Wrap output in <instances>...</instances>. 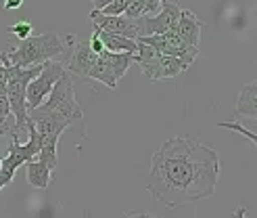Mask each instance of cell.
<instances>
[{"label":"cell","mask_w":257,"mask_h":218,"mask_svg":"<svg viewBox=\"0 0 257 218\" xmlns=\"http://www.w3.org/2000/svg\"><path fill=\"white\" fill-rule=\"evenodd\" d=\"M220 158L211 145L192 136H174L153 153L145 187L165 208H180L215 193Z\"/></svg>","instance_id":"cell-1"},{"label":"cell","mask_w":257,"mask_h":218,"mask_svg":"<svg viewBox=\"0 0 257 218\" xmlns=\"http://www.w3.org/2000/svg\"><path fill=\"white\" fill-rule=\"evenodd\" d=\"M71 42H73V36H69L65 42L57 34L30 36L21 40L19 46H11L9 50H5L3 57L9 65H15V67L42 65L46 61H59L65 65L71 55V46H69Z\"/></svg>","instance_id":"cell-2"},{"label":"cell","mask_w":257,"mask_h":218,"mask_svg":"<svg viewBox=\"0 0 257 218\" xmlns=\"http://www.w3.org/2000/svg\"><path fill=\"white\" fill-rule=\"evenodd\" d=\"M0 61L5 63L7 67V101L11 113L15 118V134L19 136L23 130H28V109H25V91H28V84L40 74L42 65H32V67H15L9 65L5 61L3 53H0Z\"/></svg>","instance_id":"cell-3"},{"label":"cell","mask_w":257,"mask_h":218,"mask_svg":"<svg viewBox=\"0 0 257 218\" xmlns=\"http://www.w3.org/2000/svg\"><path fill=\"white\" fill-rule=\"evenodd\" d=\"M36 109L50 111V113L59 115V118L67 120L69 124H71L75 118L84 120V113H82V109H80V105H78V99H75L73 82H71V78H69L67 71L55 82L53 91H50V95L46 97V101H44L40 107H36Z\"/></svg>","instance_id":"cell-4"},{"label":"cell","mask_w":257,"mask_h":218,"mask_svg":"<svg viewBox=\"0 0 257 218\" xmlns=\"http://www.w3.org/2000/svg\"><path fill=\"white\" fill-rule=\"evenodd\" d=\"M65 65L59 61H46L40 74L36 76V78L28 84V91H25V109L32 111L36 107H40L46 97L50 95V91H53L55 82L61 78L63 74H65Z\"/></svg>","instance_id":"cell-5"},{"label":"cell","mask_w":257,"mask_h":218,"mask_svg":"<svg viewBox=\"0 0 257 218\" xmlns=\"http://www.w3.org/2000/svg\"><path fill=\"white\" fill-rule=\"evenodd\" d=\"M94 25L98 30L107 32V34H115V36H123V38H130V40H138L143 36V17L140 19H130L125 15H100L98 11H92L90 13Z\"/></svg>","instance_id":"cell-6"},{"label":"cell","mask_w":257,"mask_h":218,"mask_svg":"<svg viewBox=\"0 0 257 218\" xmlns=\"http://www.w3.org/2000/svg\"><path fill=\"white\" fill-rule=\"evenodd\" d=\"M180 13H182V9H180L176 3H168V0H163L161 11H157L155 15L143 17V32H145L143 36H161L165 32H172L176 28L178 19H180Z\"/></svg>","instance_id":"cell-7"},{"label":"cell","mask_w":257,"mask_h":218,"mask_svg":"<svg viewBox=\"0 0 257 218\" xmlns=\"http://www.w3.org/2000/svg\"><path fill=\"white\" fill-rule=\"evenodd\" d=\"M203 28H205V23L195 15V13H192V11H182V13H180V19H178V23H176L174 32H176V36H178L186 46L199 48Z\"/></svg>","instance_id":"cell-8"},{"label":"cell","mask_w":257,"mask_h":218,"mask_svg":"<svg viewBox=\"0 0 257 218\" xmlns=\"http://www.w3.org/2000/svg\"><path fill=\"white\" fill-rule=\"evenodd\" d=\"M96 59H98V55L90 50L88 42H78L71 48V55L65 63V69H69L71 74L82 76V78H88V74L94 67Z\"/></svg>","instance_id":"cell-9"},{"label":"cell","mask_w":257,"mask_h":218,"mask_svg":"<svg viewBox=\"0 0 257 218\" xmlns=\"http://www.w3.org/2000/svg\"><path fill=\"white\" fill-rule=\"evenodd\" d=\"M134 63L140 67L149 80H159V63H161V55L157 53L153 46L138 42L136 40V50H134Z\"/></svg>","instance_id":"cell-10"},{"label":"cell","mask_w":257,"mask_h":218,"mask_svg":"<svg viewBox=\"0 0 257 218\" xmlns=\"http://www.w3.org/2000/svg\"><path fill=\"white\" fill-rule=\"evenodd\" d=\"M25 174H28V183L34 187V189H48L50 181L55 178V172L48 168L46 164H42L40 160H32V162H25Z\"/></svg>","instance_id":"cell-11"},{"label":"cell","mask_w":257,"mask_h":218,"mask_svg":"<svg viewBox=\"0 0 257 218\" xmlns=\"http://www.w3.org/2000/svg\"><path fill=\"white\" fill-rule=\"evenodd\" d=\"M238 115H247V118H251L255 122V118H257V84L255 82H249L240 88L234 118H238Z\"/></svg>","instance_id":"cell-12"},{"label":"cell","mask_w":257,"mask_h":218,"mask_svg":"<svg viewBox=\"0 0 257 218\" xmlns=\"http://www.w3.org/2000/svg\"><path fill=\"white\" fill-rule=\"evenodd\" d=\"M88 78L107 84L109 88H117V80H115V76H113V67H111V61H109V53H107V50L98 55L94 67L90 69V74H88Z\"/></svg>","instance_id":"cell-13"},{"label":"cell","mask_w":257,"mask_h":218,"mask_svg":"<svg viewBox=\"0 0 257 218\" xmlns=\"http://www.w3.org/2000/svg\"><path fill=\"white\" fill-rule=\"evenodd\" d=\"M40 136H42V134H40ZM59 138H61V136H57V134H46V136H42L40 153H38V158H36V160H40L42 164H46L53 172H55V168L59 166V153H57Z\"/></svg>","instance_id":"cell-14"},{"label":"cell","mask_w":257,"mask_h":218,"mask_svg":"<svg viewBox=\"0 0 257 218\" xmlns=\"http://www.w3.org/2000/svg\"><path fill=\"white\" fill-rule=\"evenodd\" d=\"M98 36H100L102 44H105L107 53H134V50H136V40H130V38L107 34L102 30H98Z\"/></svg>","instance_id":"cell-15"},{"label":"cell","mask_w":257,"mask_h":218,"mask_svg":"<svg viewBox=\"0 0 257 218\" xmlns=\"http://www.w3.org/2000/svg\"><path fill=\"white\" fill-rule=\"evenodd\" d=\"M19 166H23V162L15 156L13 149H7V156H3V162H0V191H3L7 185H11Z\"/></svg>","instance_id":"cell-16"},{"label":"cell","mask_w":257,"mask_h":218,"mask_svg":"<svg viewBox=\"0 0 257 218\" xmlns=\"http://www.w3.org/2000/svg\"><path fill=\"white\" fill-rule=\"evenodd\" d=\"M190 65L186 61L178 59V57H163L161 55V63H159V80L161 78H176L182 71H186Z\"/></svg>","instance_id":"cell-17"},{"label":"cell","mask_w":257,"mask_h":218,"mask_svg":"<svg viewBox=\"0 0 257 218\" xmlns=\"http://www.w3.org/2000/svg\"><path fill=\"white\" fill-rule=\"evenodd\" d=\"M109 61H111L115 80H121L127 74V69L134 65V53H109Z\"/></svg>","instance_id":"cell-18"},{"label":"cell","mask_w":257,"mask_h":218,"mask_svg":"<svg viewBox=\"0 0 257 218\" xmlns=\"http://www.w3.org/2000/svg\"><path fill=\"white\" fill-rule=\"evenodd\" d=\"M7 32L13 34L15 38H19V40H25V38L32 36L34 25H32V21H19V23H15V25H9Z\"/></svg>","instance_id":"cell-19"},{"label":"cell","mask_w":257,"mask_h":218,"mask_svg":"<svg viewBox=\"0 0 257 218\" xmlns=\"http://www.w3.org/2000/svg\"><path fill=\"white\" fill-rule=\"evenodd\" d=\"M123 15L125 17H130V19H140V17H145L147 15V5H145V0H130L123 11Z\"/></svg>","instance_id":"cell-20"},{"label":"cell","mask_w":257,"mask_h":218,"mask_svg":"<svg viewBox=\"0 0 257 218\" xmlns=\"http://www.w3.org/2000/svg\"><path fill=\"white\" fill-rule=\"evenodd\" d=\"M217 128H226V130H234V132L242 134L245 138H249L253 145L257 143V134H255V132H251V130H247V128L242 126L240 122H220V124H217Z\"/></svg>","instance_id":"cell-21"},{"label":"cell","mask_w":257,"mask_h":218,"mask_svg":"<svg viewBox=\"0 0 257 218\" xmlns=\"http://www.w3.org/2000/svg\"><path fill=\"white\" fill-rule=\"evenodd\" d=\"M88 46H90V50H92V53H96V55L105 53V44H102V40H100V36H98V28H96V25H94V34L90 36V40H88Z\"/></svg>","instance_id":"cell-22"},{"label":"cell","mask_w":257,"mask_h":218,"mask_svg":"<svg viewBox=\"0 0 257 218\" xmlns=\"http://www.w3.org/2000/svg\"><path fill=\"white\" fill-rule=\"evenodd\" d=\"M11 118H13V113L9 107V101H7V97H0V122H7Z\"/></svg>","instance_id":"cell-23"},{"label":"cell","mask_w":257,"mask_h":218,"mask_svg":"<svg viewBox=\"0 0 257 218\" xmlns=\"http://www.w3.org/2000/svg\"><path fill=\"white\" fill-rule=\"evenodd\" d=\"M0 97H7V67L0 61Z\"/></svg>","instance_id":"cell-24"},{"label":"cell","mask_w":257,"mask_h":218,"mask_svg":"<svg viewBox=\"0 0 257 218\" xmlns=\"http://www.w3.org/2000/svg\"><path fill=\"white\" fill-rule=\"evenodd\" d=\"M163 0H145V5H147V15H155V13L159 11ZM145 15V17H147Z\"/></svg>","instance_id":"cell-25"},{"label":"cell","mask_w":257,"mask_h":218,"mask_svg":"<svg viewBox=\"0 0 257 218\" xmlns=\"http://www.w3.org/2000/svg\"><path fill=\"white\" fill-rule=\"evenodd\" d=\"M21 5H23V0H5L3 7H5L7 11H15V9H19Z\"/></svg>","instance_id":"cell-26"},{"label":"cell","mask_w":257,"mask_h":218,"mask_svg":"<svg viewBox=\"0 0 257 218\" xmlns=\"http://www.w3.org/2000/svg\"><path fill=\"white\" fill-rule=\"evenodd\" d=\"M111 3H113V0H92V7H94V11H100V9H105Z\"/></svg>","instance_id":"cell-27"},{"label":"cell","mask_w":257,"mask_h":218,"mask_svg":"<svg viewBox=\"0 0 257 218\" xmlns=\"http://www.w3.org/2000/svg\"><path fill=\"white\" fill-rule=\"evenodd\" d=\"M125 218H157V216H151V214H136V212H132V214H127Z\"/></svg>","instance_id":"cell-28"},{"label":"cell","mask_w":257,"mask_h":218,"mask_svg":"<svg viewBox=\"0 0 257 218\" xmlns=\"http://www.w3.org/2000/svg\"><path fill=\"white\" fill-rule=\"evenodd\" d=\"M247 216V210L245 208H238L236 212H234V218H245Z\"/></svg>","instance_id":"cell-29"}]
</instances>
